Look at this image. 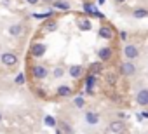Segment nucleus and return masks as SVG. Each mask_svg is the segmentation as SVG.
I'll use <instances>...</instances> for the list:
<instances>
[{
    "mask_svg": "<svg viewBox=\"0 0 148 134\" xmlns=\"http://www.w3.org/2000/svg\"><path fill=\"white\" fill-rule=\"evenodd\" d=\"M0 63H2L5 68H14L19 63V57H18V54H14L11 51H5V52L0 54Z\"/></svg>",
    "mask_w": 148,
    "mask_h": 134,
    "instance_id": "obj_1",
    "label": "nucleus"
},
{
    "mask_svg": "<svg viewBox=\"0 0 148 134\" xmlns=\"http://www.w3.org/2000/svg\"><path fill=\"white\" fill-rule=\"evenodd\" d=\"M122 54H124V57L127 61H132V59H136L139 56V47L134 45V44H125L124 49H122Z\"/></svg>",
    "mask_w": 148,
    "mask_h": 134,
    "instance_id": "obj_2",
    "label": "nucleus"
},
{
    "mask_svg": "<svg viewBox=\"0 0 148 134\" xmlns=\"http://www.w3.org/2000/svg\"><path fill=\"white\" fill-rule=\"evenodd\" d=\"M136 64L132 63V61H124V63H120V75L122 77H134L136 75Z\"/></svg>",
    "mask_w": 148,
    "mask_h": 134,
    "instance_id": "obj_3",
    "label": "nucleus"
},
{
    "mask_svg": "<svg viewBox=\"0 0 148 134\" xmlns=\"http://www.w3.org/2000/svg\"><path fill=\"white\" fill-rule=\"evenodd\" d=\"M32 75L37 80H44V79L49 77V70H47V66H44V64H33L32 66Z\"/></svg>",
    "mask_w": 148,
    "mask_h": 134,
    "instance_id": "obj_4",
    "label": "nucleus"
},
{
    "mask_svg": "<svg viewBox=\"0 0 148 134\" xmlns=\"http://www.w3.org/2000/svg\"><path fill=\"white\" fill-rule=\"evenodd\" d=\"M45 52H47V45L44 42H35L32 45V56L33 57H42Z\"/></svg>",
    "mask_w": 148,
    "mask_h": 134,
    "instance_id": "obj_5",
    "label": "nucleus"
},
{
    "mask_svg": "<svg viewBox=\"0 0 148 134\" xmlns=\"http://www.w3.org/2000/svg\"><path fill=\"white\" fill-rule=\"evenodd\" d=\"M96 82H98V75L89 73V75L86 77V94H89V96L94 94V85H96Z\"/></svg>",
    "mask_w": 148,
    "mask_h": 134,
    "instance_id": "obj_6",
    "label": "nucleus"
},
{
    "mask_svg": "<svg viewBox=\"0 0 148 134\" xmlns=\"http://www.w3.org/2000/svg\"><path fill=\"white\" fill-rule=\"evenodd\" d=\"M108 129H110V132H113V134H124V132H125V124H124L122 120H112V122L108 124Z\"/></svg>",
    "mask_w": 148,
    "mask_h": 134,
    "instance_id": "obj_7",
    "label": "nucleus"
},
{
    "mask_svg": "<svg viewBox=\"0 0 148 134\" xmlns=\"http://www.w3.org/2000/svg\"><path fill=\"white\" fill-rule=\"evenodd\" d=\"M136 103L139 106H148V87H143L136 92Z\"/></svg>",
    "mask_w": 148,
    "mask_h": 134,
    "instance_id": "obj_8",
    "label": "nucleus"
},
{
    "mask_svg": "<svg viewBox=\"0 0 148 134\" xmlns=\"http://www.w3.org/2000/svg\"><path fill=\"white\" fill-rule=\"evenodd\" d=\"M112 56H113V49H112V47H101V49H98V59H99L101 63L110 61Z\"/></svg>",
    "mask_w": 148,
    "mask_h": 134,
    "instance_id": "obj_9",
    "label": "nucleus"
},
{
    "mask_svg": "<svg viewBox=\"0 0 148 134\" xmlns=\"http://www.w3.org/2000/svg\"><path fill=\"white\" fill-rule=\"evenodd\" d=\"M84 120H86V124H87V125H98V124H99V120H101V117H99V113H98V111H86Z\"/></svg>",
    "mask_w": 148,
    "mask_h": 134,
    "instance_id": "obj_10",
    "label": "nucleus"
},
{
    "mask_svg": "<svg viewBox=\"0 0 148 134\" xmlns=\"http://www.w3.org/2000/svg\"><path fill=\"white\" fill-rule=\"evenodd\" d=\"M23 33H25V26H23L21 23H14V25L9 26V35H11V37L19 38V37H23Z\"/></svg>",
    "mask_w": 148,
    "mask_h": 134,
    "instance_id": "obj_11",
    "label": "nucleus"
},
{
    "mask_svg": "<svg viewBox=\"0 0 148 134\" xmlns=\"http://www.w3.org/2000/svg\"><path fill=\"white\" fill-rule=\"evenodd\" d=\"M68 75L71 79H80L84 75V66L82 64H71L70 68H68Z\"/></svg>",
    "mask_w": 148,
    "mask_h": 134,
    "instance_id": "obj_12",
    "label": "nucleus"
},
{
    "mask_svg": "<svg viewBox=\"0 0 148 134\" xmlns=\"http://www.w3.org/2000/svg\"><path fill=\"white\" fill-rule=\"evenodd\" d=\"M56 127L59 129V132H61V134H75L73 127H71L66 120H58V125H56Z\"/></svg>",
    "mask_w": 148,
    "mask_h": 134,
    "instance_id": "obj_13",
    "label": "nucleus"
},
{
    "mask_svg": "<svg viewBox=\"0 0 148 134\" xmlns=\"http://www.w3.org/2000/svg\"><path fill=\"white\" fill-rule=\"evenodd\" d=\"M52 7H54L56 11H63V12H66V11L71 9V5H70L68 0H54V2H52Z\"/></svg>",
    "mask_w": 148,
    "mask_h": 134,
    "instance_id": "obj_14",
    "label": "nucleus"
},
{
    "mask_svg": "<svg viewBox=\"0 0 148 134\" xmlns=\"http://www.w3.org/2000/svg\"><path fill=\"white\" fill-rule=\"evenodd\" d=\"M77 28H79L80 31H91V30H92V23H91L89 18H82V19L77 21Z\"/></svg>",
    "mask_w": 148,
    "mask_h": 134,
    "instance_id": "obj_15",
    "label": "nucleus"
},
{
    "mask_svg": "<svg viewBox=\"0 0 148 134\" xmlns=\"http://www.w3.org/2000/svg\"><path fill=\"white\" fill-rule=\"evenodd\" d=\"M98 35H99L101 38H105V40H112V38H113V30H112L110 26L103 25V26L98 30Z\"/></svg>",
    "mask_w": 148,
    "mask_h": 134,
    "instance_id": "obj_16",
    "label": "nucleus"
},
{
    "mask_svg": "<svg viewBox=\"0 0 148 134\" xmlns=\"http://www.w3.org/2000/svg\"><path fill=\"white\" fill-rule=\"evenodd\" d=\"M71 87L70 85H59L58 89H56V96H59V98H70L71 96Z\"/></svg>",
    "mask_w": 148,
    "mask_h": 134,
    "instance_id": "obj_17",
    "label": "nucleus"
},
{
    "mask_svg": "<svg viewBox=\"0 0 148 134\" xmlns=\"http://www.w3.org/2000/svg\"><path fill=\"white\" fill-rule=\"evenodd\" d=\"M132 18H134V19L148 18V9H145V7H136V9L132 11Z\"/></svg>",
    "mask_w": 148,
    "mask_h": 134,
    "instance_id": "obj_18",
    "label": "nucleus"
},
{
    "mask_svg": "<svg viewBox=\"0 0 148 134\" xmlns=\"http://www.w3.org/2000/svg\"><path fill=\"white\" fill-rule=\"evenodd\" d=\"M101 72H103V63H101V61L91 63V66H89V73H92V75H99Z\"/></svg>",
    "mask_w": 148,
    "mask_h": 134,
    "instance_id": "obj_19",
    "label": "nucleus"
},
{
    "mask_svg": "<svg viewBox=\"0 0 148 134\" xmlns=\"http://www.w3.org/2000/svg\"><path fill=\"white\" fill-rule=\"evenodd\" d=\"M82 7H84V14H87V16H94L98 12V7L94 4H91V2H84Z\"/></svg>",
    "mask_w": 148,
    "mask_h": 134,
    "instance_id": "obj_20",
    "label": "nucleus"
},
{
    "mask_svg": "<svg viewBox=\"0 0 148 134\" xmlns=\"http://www.w3.org/2000/svg\"><path fill=\"white\" fill-rule=\"evenodd\" d=\"M58 26H59V25H58V21H56V19H52V18H51V19H47V21L44 23V30H45V31H49V33H51V31H56V30H58Z\"/></svg>",
    "mask_w": 148,
    "mask_h": 134,
    "instance_id": "obj_21",
    "label": "nucleus"
},
{
    "mask_svg": "<svg viewBox=\"0 0 148 134\" xmlns=\"http://www.w3.org/2000/svg\"><path fill=\"white\" fill-rule=\"evenodd\" d=\"M54 16V11H47V12H33L32 14V18H35V19H51Z\"/></svg>",
    "mask_w": 148,
    "mask_h": 134,
    "instance_id": "obj_22",
    "label": "nucleus"
},
{
    "mask_svg": "<svg viewBox=\"0 0 148 134\" xmlns=\"http://www.w3.org/2000/svg\"><path fill=\"white\" fill-rule=\"evenodd\" d=\"M64 73H66V70L63 68V66H56V68L52 70V77H54V79H63Z\"/></svg>",
    "mask_w": 148,
    "mask_h": 134,
    "instance_id": "obj_23",
    "label": "nucleus"
},
{
    "mask_svg": "<svg viewBox=\"0 0 148 134\" xmlns=\"http://www.w3.org/2000/svg\"><path fill=\"white\" fill-rule=\"evenodd\" d=\"M44 124H45L47 127H56V125H58V120H56L52 115H45V117H44Z\"/></svg>",
    "mask_w": 148,
    "mask_h": 134,
    "instance_id": "obj_24",
    "label": "nucleus"
},
{
    "mask_svg": "<svg viewBox=\"0 0 148 134\" xmlns=\"http://www.w3.org/2000/svg\"><path fill=\"white\" fill-rule=\"evenodd\" d=\"M73 106H75V108H84L86 106V99H84V96H77L75 99H73Z\"/></svg>",
    "mask_w": 148,
    "mask_h": 134,
    "instance_id": "obj_25",
    "label": "nucleus"
},
{
    "mask_svg": "<svg viewBox=\"0 0 148 134\" xmlns=\"http://www.w3.org/2000/svg\"><path fill=\"white\" fill-rule=\"evenodd\" d=\"M25 82H26V75L21 72V73H18L16 75V79H14V84L16 85H25Z\"/></svg>",
    "mask_w": 148,
    "mask_h": 134,
    "instance_id": "obj_26",
    "label": "nucleus"
},
{
    "mask_svg": "<svg viewBox=\"0 0 148 134\" xmlns=\"http://www.w3.org/2000/svg\"><path fill=\"white\" fill-rule=\"evenodd\" d=\"M117 73H106V84H110V85H115L117 84Z\"/></svg>",
    "mask_w": 148,
    "mask_h": 134,
    "instance_id": "obj_27",
    "label": "nucleus"
},
{
    "mask_svg": "<svg viewBox=\"0 0 148 134\" xmlns=\"http://www.w3.org/2000/svg\"><path fill=\"white\" fill-rule=\"evenodd\" d=\"M119 37H120V40H124V42H125V40L129 38V33H127L125 30H120V31H119Z\"/></svg>",
    "mask_w": 148,
    "mask_h": 134,
    "instance_id": "obj_28",
    "label": "nucleus"
},
{
    "mask_svg": "<svg viewBox=\"0 0 148 134\" xmlns=\"http://www.w3.org/2000/svg\"><path fill=\"white\" fill-rule=\"evenodd\" d=\"M26 2H28V4H30V5H37V4H38V2H40V0H26Z\"/></svg>",
    "mask_w": 148,
    "mask_h": 134,
    "instance_id": "obj_29",
    "label": "nucleus"
},
{
    "mask_svg": "<svg viewBox=\"0 0 148 134\" xmlns=\"http://www.w3.org/2000/svg\"><path fill=\"white\" fill-rule=\"evenodd\" d=\"M42 2H44V4H52L54 0H42Z\"/></svg>",
    "mask_w": 148,
    "mask_h": 134,
    "instance_id": "obj_30",
    "label": "nucleus"
},
{
    "mask_svg": "<svg viewBox=\"0 0 148 134\" xmlns=\"http://www.w3.org/2000/svg\"><path fill=\"white\" fill-rule=\"evenodd\" d=\"M115 2H117V4H124V2H125V0H115Z\"/></svg>",
    "mask_w": 148,
    "mask_h": 134,
    "instance_id": "obj_31",
    "label": "nucleus"
},
{
    "mask_svg": "<svg viewBox=\"0 0 148 134\" xmlns=\"http://www.w3.org/2000/svg\"><path fill=\"white\" fill-rule=\"evenodd\" d=\"M2 120H4V113H2V111H0V122H2Z\"/></svg>",
    "mask_w": 148,
    "mask_h": 134,
    "instance_id": "obj_32",
    "label": "nucleus"
},
{
    "mask_svg": "<svg viewBox=\"0 0 148 134\" xmlns=\"http://www.w3.org/2000/svg\"><path fill=\"white\" fill-rule=\"evenodd\" d=\"M56 134H61V132H59V129H56Z\"/></svg>",
    "mask_w": 148,
    "mask_h": 134,
    "instance_id": "obj_33",
    "label": "nucleus"
},
{
    "mask_svg": "<svg viewBox=\"0 0 148 134\" xmlns=\"http://www.w3.org/2000/svg\"><path fill=\"white\" fill-rule=\"evenodd\" d=\"M99 4H105V0H99Z\"/></svg>",
    "mask_w": 148,
    "mask_h": 134,
    "instance_id": "obj_34",
    "label": "nucleus"
}]
</instances>
